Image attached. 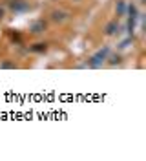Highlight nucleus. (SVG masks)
Masks as SVG:
<instances>
[{"instance_id":"8","label":"nucleus","mask_w":146,"mask_h":161,"mask_svg":"<svg viewBox=\"0 0 146 161\" xmlns=\"http://www.w3.org/2000/svg\"><path fill=\"white\" fill-rule=\"evenodd\" d=\"M139 17V13H137V8L133 4H130L128 6V19H137Z\"/></svg>"},{"instance_id":"9","label":"nucleus","mask_w":146,"mask_h":161,"mask_svg":"<svg viewBox=\"0 0 146 161\" xmlns=\"http://www.w3.org/2000/svg\"><path fill=\"white\" fill-rule=\"evenodd\" d=\"M0 68H2V70H15L17 66H15V62H9V60H6V62H2V64H0Z\"/></svg>"},{"instance_id":"13","label":"nucleus","mask_w":146,"mask_h":161,"mask_svg":"<svg viewBox=\"0 0 146 161\" xmlns=\"http://www.w3.org/2000/svg\"><path fill=\"white\" fill-rule=\"evenodd\" d=\"M73 2H78V0H73Z\"/></svg>"},{"instance_id":"5","label":"nucleus","mask_w":146,"mask_h":161,"mask_svg":"<svg viewBox=\"0 0 146 161\" xmlns=\"http://www.w3.org/2000/svg\"><path fill=\"white\" fill-rule=\"evenodd\" d=\"M117 30H119V24H117L115 20H111V22H108V24H106V30H104V33L111 37V35H115V33H119Z\"/></svg>"},{"instance_id":"11","label":"nucleus","mask_w":146,"mask_h":161,"mask_svg":"<svg viewBox=\"0 0 146 161\" xmlns=\"http://www.w3.org/2000/svg\"><path fill=\"white\" fill-rule=\"evenodd\" d=\"M130 40H132V39H126L124 42H121V48H128V44H130Z\"/></svg>"},{"instance_id":"2","label":"nucleus","mask_w":146,"mask_h":161,"mask_svg":"<svg viewBox=\"0 0 146 161\" xmlns=\"http://www.w3.org/2000/svg\"><path fill=\"white\" fill-rule=\"evenodd\" d=\"M31 33H35V35H40V33H44L46 31V22L44 20H37V22H33L31 24V28H29Z\"/></svg>"},{"instance_id":"10","label":"nucleus","mask_w":146,"mask_h":161,"mask_svg":"<svg viewBox=\"0 0 146 161\" xmlns=\"http://www.w3.org/2000/svg\"><path fill=\"white\" fill-rule=\"evenodd\" d=\"M119 62H121V55H113V57L110 59V64H111V66H115Z\"/></svg>"},{"instance_id":"1","label":"nucleus","mask_w":146,"mask_h":161,"mask_svg":"<svg viewBox=\"0 0 146 161\" xmlns=\"http://www.w3.org/2000/svg\"><path fill=\"white\" fill-rule=\"evenodd\" d=\"M108 55H110V48H102V50H99L91 59L88 60V66H89V68H99V66H102V62L108 59Z\"/></svg>"},{"instance_id":"14","label":"nucleus","mask_w":146,"mask_h":161,"mask_svg":"<svg viewBox=\"0 0 146 161\" xmlns=\"http://www.w3.org/2000/svg\"><path fill=\"white\" fill-rule=\"evenodd\" d=\"M143 2H144V0H143Z\"/></svg>"},{"instance_id":"6","label":"nucleus","mask_w":146,"mask_h":161,"mask_svg":"<svg viewBox=\"0 0 146 161\" xmlns=\"http://www.w3.org/2000/svg\"><path fill=\"white\" fill-rule=\"evenodd\" d=\"M29 50L35 51V53H44V51L48 50V44H44V42H37V44H33Z\"/></svg>"},{"instance_id":"12","label":"nucleus","mask_w":146,"mask_h":161,"mask_svg":"<svg viewBox=\"0 0 146 161\" xmlns=\"http://www.w3.org/2000/svg\"><path fill=\"white\" fill-rule=\"evenodd\" d=\"M4 17V8H0V19Z\"/></svg>"},{"instance_id":"4","label":"nucleus","mask_w":146,"mask_h":161,"mask_svg":"<svg viewBox=\"0 0 146 161\" xmlns=\"http://www.w3.org/2000/svg\"><path fill=\"white\" fill-rule=\"evenodd\" d=\"M66 17H68V13H66V11L55 9L53 13H51V20H53V22H64V20H66Z\"/></svg>"},{"instance_id":"7","label":"nucleus","mask_w":146,"mask_h":161,"mask_svg":"<svg viewBox=\"0 0 146 161\" xmlns=\"http://www.w3.org/2000/svg\"><path fill=\"white\" fill-rule=\"evenodd\" d=\"M115 9H117V15H124V13H126V2H124V0H119L117 6H115Z\"/></svg>"},{"instance_id":"3","label":"nucleus","mask_w":146,"mask_h":161,"mask_svg":"<svg viewBox=\"0 0 146 161\" xmlns=\"http://www.w3.org/2000/svg\"><path fill=\"white\" fill-rule=\"evenodd\" d=\"M11 9H15V11H26L29 9V4L26 2V0H11Z\"/></svg>"}]
</instances>
